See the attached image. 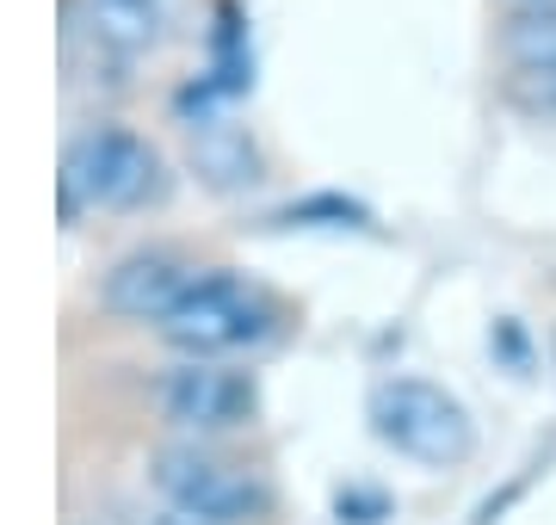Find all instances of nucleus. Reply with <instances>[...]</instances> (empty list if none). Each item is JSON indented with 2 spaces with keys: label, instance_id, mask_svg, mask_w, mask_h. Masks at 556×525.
Instances as JSON below:
<instances>
[{
  "label": "nucleus",
  "instance_id": "423d86ee",
  "mask_svg": "<svg viewBox=\"0 0 556 525\" xmlns=\"http://www.w3.org/2000/svg\"><path fill=\"white\" fill-rule=\"evenodd\" d=\"M211 266H192L167 254V247H142V254H124L112 272H105V309L112 316H130V322H167L186 297H192V284L204 279Z\"/></svg>",
  "mask_w": 556,
  "mask_h": 525
},
{
  "label": "nucleus",
  "instance_id": "f03ea898",
  "mask_svg": "<svg viewBox=\"0 0 556 525\" xmlns=\"http://www.w3.org/2000/svg\"><path fill=\"white\" fill-rule=\"evenodd\" d=\"M161 185V155L137 130H87L62 155V217L80 210H130Z\"/></svg>",
  "mask_w": 556,
  "mask_h": 525
},
{
  "label": "nucleus",
  "instance_id": "f257e3e1",
  "mask_svg": "<svg viewBox=\"0 0 556 525\" xmlns=\"http://www.w3.org/2000/svg\"><path fill=\"white\" fill-rule=\"evenodd\" d=\"M371 433H378L390 451L415 458V464H464L470 445H477V426H470V408L457 402L452 389L427 384V377H383L371 389Z\"/></svg>",
  "mask_w": 556,
  "mask_h": 525
},
{
  "label": "nucleus",
  "instance_id": "1a4fd4ad",
  "mask_svg": "<svg viewBox=\"0 0 556 525\" xmlns=\"http://www.w3.org/2000/svg\"><path fill=\"white\" fill-rule=\"evenodd\" d=\"M93 7H118V13H155V0H93Z\"/></svg>",
  "mask_w": 556,
  "mask_h": 525
},
{
  "label": "nucleus",
  "instance_id": "39448f33",
  "mask_svg": "<svg viewBox=\"0 0 556 525\" xmlns=\"http://www.w3.org/2000/svg\"><path fill=\"white\" fill-rule=\"evenodd\" d=\"M161 414L186 433H223V426L254 421V377H241L229 364L186 359L179 371L161 377Z\"/></svg>",
  "mask_w": 556,
  "mask_h": 525
},
{
  "label": "nucleus",
  "instance_id": "6e6552de",
  "mask_svg": "<svg viewBox=\"0 0 556 525\" xmlns=\"http://www.w3.org/2000/svg\"><path fill=\"white\" fill-rule=\"evenodd\" d=\"M514 100L538 118H556V62H532V68H514Z\"/></svg>",
  "mask_w": 556,
  "mask_h": 525
},
{
  "label": "nucleus",
  "instance_id": "0eeeda50",
  "mask_svg": "<svg viewBox=\"0 0 556 525\" xmlns=\"http://www.w3.org/2000/svg\"><path fill=\"white\" fill-rule=\"evenodd\" d=\"M507 62H514V68L556 62V7H544V13H519V20L507 25Z\"/></svg>",
  "mask_w": 556,
  "mask_h": 525
},
{
  "label": "nucleus",
  "instance_id": "9d476101",
  "mask_svg": "<svg viewBox=\"0 0 556 525\" xmlns=\"http://www.w3.org/2000/svg\"><path fill=\"white\" fill-rule=\"evenodd\" d=\"M155 525H204V520H192V513H179V507H167V513H161Z\"/></svg>",
  "mask_w": 556,
  "mask_h": 525
},
{
  "label": "nucleus",
  "instance_id": "7ed1b4c3",
  "mask_svg": "<svg viewBox=\"0 0 556 525\" xmlns=\"http://www.w3.org/2000/svg\"><path fill=\"white\" fill-rule=\"evenodd\" d=\"M161 334L186 353V359H223V353H241V346H254L273 334V304H266V291H254L248 279L236 272H204L192 284V297L161 322Z\"/></svg>",
  "mask_w": 556,
  "mask_h": 525
},
{
  "label": "nucleus",
  "instance_id": "20e7f679",
  "mask_svg": "<svg viewBox=\"0 0 556 525\" xmlns=\"http://www.w3.org/2000/svg\"><path fill=\"white\" fill-rule=\"evenodd\" d=\"M155 488L167 495V507L204 525H254L273 513V488L254 470L223 464L211 451H167L155 464Z\"/></svg>",
  "mask_w": 556,
  "mask_h": 525
}]
</instances>
